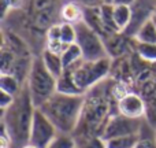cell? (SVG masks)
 Returning a JSON list of instances; mask_svg holds the SVG:
<instances>
[{"label":"cell","mask_w":156,"mask_h":148,"mask_svg":"<svg viewBox=\"0 0 156 148\" xmlns=\"http://www.w3.org/2000/svg\"><path fill=\"white\" fill-rule=\"evenodd\" d=\"M147 126L148 122H145L143 130H141L140 141L137 143L136 148H156V139H155V129L151 130L149 133H147Z\"/></svg>","instance_id":"7402d4cb"},{"label":"cell","mask_w":156,"mask_h":148,"mask_svg":"<svg viewBox=\"0 0 156 148\" xmlns=\"http://www.w3.org/2000/svg\"><path fill=\"white\" fill-rule=\"evenodd\" d=\"M111 70H112L111 58H103L97 60L82 59L78 65L73 66L74 80L83 93L93 89L103 81L108 80Z\"/></svg>","instance_id":"5b68a950"},{"label":"cell","mask_w":156,"mask_h":148,"mask_svg":"<svg viewBox=\"0 0 156 148\" xmlns=\"http://www.w3.org/2000/svg\"><path fill=\"white\" fill-rule=\"evenodd\" d=\"M25 84H22L15 75L12 74H0V91H4L7 93L16 96L21 92L22 86Z\"/></svg>","instance_id":"ac0fdd59"},{"label":"cell","mask_w":156,"mask_h":148,"mask_svg":"<svg viewBox=\"0 0 156 148\" xmlns=\"http://www.w3.org/2000/svg\"><path fill=\"white\" fill-rule=\"evenodd\" d=\"M21 148H37V147L33 146V144H26V146H23V147H21Z\"/></svg>","instance_id":"484cf974"},{"label":"cell","mask_w":156,"mask_h":148,"mask_svg":"<svg viewBox=\"0 0 156 148\" xmlns=\"http://www.w3.org/2000/svg\"><path fill=\"white\" fill-rule=\"evenodd\" d=\"M83 106L85 95H65L56 92L38 110L43 111L59 133L74 135L82 118Z\"/></svg>","instance_id":"7a4b0ae2"},{"label":"cell","mask_w":156,"mask_h":148,"mask_svg":"<svg viewBox=\"0 0 156 148\" xmlns=\"http://www.w3.org/2000/svg\"><path fill=\"white\" fill-rule=\"evenodd\" d=\"M77 40L76 44L82 52V58L85 60H97L103 58H110L105 49L103 37L96 33L85 22H80L76 25Z\"/></svg>","instance_id":"8992f818"},{"label":"cell","mask_w":156,"mask_h":148,"mask_svg":"<svg viewBox=\"0 0 156 148\" xmlns=\"http://www.w3.org/2000/svg\"><path fill=\"white\" fill-rule=\"evenodd\" d=\"M14 100H15V96L7 93L4 91H0V110L5 111L14 103Z\"/></svg>","instance_id":"603a6c76"},{"label":"cell","mask_w":156,"mask_h":148,"mask_svg":"<svg viewBox=\"0 0 156 148\" xmlns=\"http://www.w3.org/2000/svg\"><path fill=\"white\" fill-rule=\"evenodd\" d=\"M156 11V0H133L130 4V23L125 30V34L134 38L137 32L147 23L154 19Z\"/></svg>","instance_id":"9c48e42d"},{"label":"cell","mask_w":156,"mask_h":148,"mask_svg":"<svg viewBox=\"0 0 156 148\" xmlns=\"http://www.w3.org/2000/svg\"><path fill=\"white\" fill-rule=\"evenodd\" d=\"M154 19H155V21H156V11H155V16H154Z\"/></svg>","instance_id":"4316f807"},{"label":"cell","mask_w":156,"mask_h":148,"mask_svg":"<svg viewBox=\"0 0 156 148\" xmlns=\"http://www.w3.org/2000/svg\"><path fill=\"white\" fill-rule=\"evenodd\" d=\"M145 122V119H133L127 118L119 113H115L107 121L99 139L101 141H107L110 139L122 137V136L140 135Z\"/></svg>","instance_id":"52a82bcc"},{"label":"cell","mask_w":156,"mask_h":148,"mask_svg":"<svg viewBox=\"0 0 156 148\" xmlns=\"http://www.w3.org/2000/svg\"><path fill=\"white\" fill-rule=\"evenodd\" d=\"M56 92L65 95H85L77 85L76 80H74V71L73 67L65 69L63 74L58 78L56 81Z\"/></svg>","instance_id":"7c38bea8"},{"label":"cell","mask_w":156,"mask_h":148,"mask_svg":"<svg viewBox=\"0 0 156 148\" xmlns=\"http://www.w3.org/2000/svg\"><path fill=\"white\" fill-rule=\"evenodd\" d=\"M85 8L76 2H65L60 10V22L77 25L83 21Z\"/></svg>","instance_id":"8fae6325"},{"label":"cell","mask_w":156,"mask_h":148,"mask_svg":"<svg viewBox=\"0 0 156 148\" xmlns=\"http://www.w3.org/2000/svg\"><path fill=\"white\" fill-rule=\"evenodd\" d=\"M56 78L45 67L41 56H36L27 75L26 86L37 108H40L49 97L56 93Z\"/></svg>","instance_id":"277c9868"},{"label":"cell","mask_w":156,"mask_h":148,"mask_svg":"<svg viewBox=\"0 0 156 148\" xmlns=\"http://www.w3.org/2000/svg\"><path fill=\"white\" fill-rule=\"evenodd\" d=\"M59 135L55 125L43 114L41 110H36L33 118L32 130H30L29 144H33L37 148H48L56 136Z\"/></svg>","instance_id":"ba28073f"},{"label":"cell","mask_w":156,"mask_h":148,"mask_svg":"<svg viewBox=\"0 0 156 148\" xmlns=\"http://www.w3.org/2000/svg\"><path fill=\"white\" fill-rule=\"evenodd\" d=\"M116 111L127 118L133 119H145L147 115V103L140 93L129 92L116 102Z\"/></svg>","instance_id":"30bf717a"},{"label":"cell","mask_w":156,"mask_h":148,"mask_svg":"<svg viewBox=\"0 0 156 148\" xmlns=\"http://www.w3.org/2000/svg\"><path fill=\"white\" fill-rule=\"evenodd\" d=\"M60 40L65 45H71L77 40V32L76 25L60 22Z\"/></svg>","instance_id":"ffe728a7"},{"label":"cell","mask_w":156,"mask_h":148,"mask_svg":"<svg viewBox=\"0 0 156 148\" xmlns=\"http://www.w3.org/2000/svg\"><path fill=\"white\" fill-rule=\"evenodd\" d=\"M41 59H43L45 67L48 69V71L54 75L56 80L63 74L65 66H63L62 56H60L59 54H55V52H51V51H48V49H45V51L41 54Z\"/></svg>","instance_id":"4fadbf2b"},{"label":"cell","mask_w":156,"mask_h":148,"mask_svg":"<svg viewBox=\"0 0 156 148\" xmlns=\"http://www.w3.org/2000/svg\"><path fill=\"white\" fill-rule=\"evenodd\" d=\"M132 3H133V0H112V4H114V5H118V4L130 5Z\"/></svg>","instance_id":"d4e9b609"},{"label":"cell","mask_w":156,"mask_h":148,"mask_svg":"<svg viewBox=\"0 0 156 148\" xmlns=\"http://www.w3.org/2000/svg\"><path fill=\"white\" fill-rule=\"evenodd\" d=\"M60 56H62V62H63L65 69L73 67V66L78 65V63L83 59V58H82V52H81L80 47H78L76 43L71 44V45L66 47V49L62 52V55H60Z\"/></svg>","instance_id":"2e32d148"},{"label":"cell","mask_w":156,"mask_h":148,"mask_svg":"<svg viewBox=\"0 0 156 148\" xmlns=\"http://www.w3.org/2000/svg\"><path fill=\"white\" fill-rule=\"evenodd\" d=\"M48 148H77V140L73 135H66V133H59L56 137L52 140V143Z\"/></svg>","instance_id":"44dd1931"},{"label":"cell","mask_w":156,"mask_h":148,"mask_svg":"<svg viewBox=\"0 0 156 148\" xmlns=\"http://www.w3.org/2000/svg\"><path fill=\"white\" fill-rule=\"evenodd\" d=\"M37 107L32 100L26 84L15 96L14 103L5 111H2V126L5 128L12 140V148H21L29 144L30 130Z\"/></svg>","instance_id":"6da1fadb"},{"label":"cell","mask_w":156,"mask_h":148,"mask_svg":"<svg viewBox=\"0 0 156 148\" xmlns=\"http://www.w3.org/2000/svg\"><path fill=\"white\" fill-rule=\"evenodd\" d=\"M65 2H76L83 8H93V7H100L104 4V0H65Z\"/></svg>","instance_id":"cb8c5ba5"},{"label":"cell","mask_w":156,"mask_h":148,"mask_svg":"<svg viewBox=\"0 0 156 148\" xmlns=\"http://www.w3.org/2000/svg\"><path fill=\"white\" fill-rule=\"evenodd\" d=\"M134 54L148 65L156 63V44L138 43L134 40Z\"/></svg>","instance_id":"9a60e30c"},{"label":"cell","mask_w":156,"mask_h":148,"mask_svg":"<svg viewBox=\"0 0 156 148\" xmlns=\"http://www.w3.org/2000/svg\"><path fill=\"white\" fill-rule=\"evenodd\" d=\"M112 15H114V22H115L116 27L119 32H125L126 27L130 23V5H123V4H118L114 5L112 4Z\"/></svg>","instance_id":"5bb4252c"},{"label":"cell","mask_w":156,"mask_h":148,"mask_svg":"<svg viewBox=\"0 0 156 148\" xmlns=\"http://www.w3.org/2000/svg\"><path fill=\"white\" fill-rule=\"evenodd\" d=\"M140 135H130L122 136V137L110 139L107 141H103L104 148H136L137 143L140 141Z\"/></svg>","instance_id":"e0dca14e"},{"label":"cell","mask_w":156,"mask_h":148,"mask_svg":"<svg viewBox=\"0 0 156 148\" xmlns=\"http://www.w3.org/2000/svg\"><path fill=\"white\" fill-rule=\"evenodd\" d=\"M155 139H156V130H155Z\"/></svg>","instance_id":"83f0119b"},{"label":"cell","mask_w":156,"mask_h":148,"mask_svg":"<svg viewBox=\"0 0 156 148\" xmlns=\"http://www.w3.org/2000/svg\"><path fill=\"white\" fill-rule=\"evenodd\" d=\"M134 40L138 43H148L156 44V21L151 19L148 21L134 36Z\"/></svg>","instance_id":"d6986e66"},{"label":"cell","mask_w":156,"mask_h":148,"mask_svg":"<svg viewBox=\"0 0 156 148\" xmlns=\"http://www.w3.org/2000/svg\"><path fill=\"white\" fill-rule=\"evenodd\" d=\"M65 0H23L22 11L37 32L47 30L60 22V10Z\"/></svg>","instance_id":"3957f363"}]
</instances>
